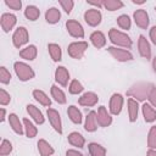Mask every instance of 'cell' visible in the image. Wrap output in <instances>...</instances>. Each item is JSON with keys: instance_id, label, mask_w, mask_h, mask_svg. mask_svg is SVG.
I'll return each instance as SVG.
<instances>
[{"instance_id": "obj_1", "label": "cell", "mask_w": 156, "mask_h": 156, "mask_svg": "<svg viewBox=\"0 0 156 156\" xmlns=\"http://www.w3.org/2000/svg\"><path fill=\"white\" fill-rule=\"evenodd\" d=\"M108 40L113 46L127 49V50L130 49L133 45V40L130 39V37L126 32H122L117 28H111L108 30Z\"/></svg>"}, {"instance_id": "obj_2", "label": "cell", "mask_w": 156, "mask_h": 156, "mask_svg": "<svg viewBox=\"0 0 156 156\" xmlns=\"http://www.w3.org/2000/svg\"><path fill=\"white\" fill-rule=\"evenodd\" d=\"M151 87H152V84H150L147 82H138L129 88V90L127 91V96L136 100L138 102L145 101L147 99V95H149Z\"/></svg>"}, {"instance_id": "obj_3", "label": "cell", "mask_w": 156, "mask_h": 156, "mask_svg": "<svg viewBox=\"0 0 156 156\" xmlns=\"http://www.w3.org/2000/svg\"><path fill=\"white\" fill-rule=\"evenodd\" d=\"M13 69H15V73H16L17 78L21 82H28V80H30L35 77L34 69L28 63H26L23 61H16L13 63Z\"/></svg>"}, {"instance_id": "obj_4", "label": "cell", "mask_w": 156, "mask_h": 156, "mask_svg": "<svg viewBox=\"0 0 156 156\" xmlns=\"http://www.w3.org/2000/svg\"><path fill=\"white\" fill-rule=\"evenodd\" d=\"M88 48H89V44L87 41H84V40L72 41L71 44H68L67 54H68L69 57H72L74 60H80L85 55Z\"/></svg>"}, {"instance_id": "obj_5", "label": "cell", "mask_w": 156, "mask_h": 156, "mask_svg": "<svg viewBox=\"0 0 156 156\" xmlns=\"http://www.w3.org/2000/svg\"><path fill=\"white\" fill-rule=\"evenodd\" d=\"M29 40V33L27 30L26 27L20 26L15 29L13 34H12V44L16 49H21L22 46H24Z\"/></svg>"}, {"instance_id": "obj_6", "label": "cell", "mask_w": 156, "mask_h": 156, "mask_svg": "<svg viewBox=\"0 0 156 156\" xmlns=\"http://www.w3.org/2000/svg\"><path fill=\"white\" fill-rule=\"evenodd\" d=\"M107 51L118 62H128V61L133 60V54L127 49H122V48L111 45V46H107Z\"/></svg>"}, {"instance_id": "obj_7", "label": "cell", "mask_w": 156, "mask_h": 156, "mask_svg": "<svg viewBox=\"0 0 156 156\" xmlns=\"http://www.w3.org/2000/svg\"><path fill=\"white\" fill-rule=\"evenodd\" d=\"M46 118H48L50 126L52 127V129L56 133L62 134V132H63V129H62V121H61V116H60L58 111L52 108V107H48V110H46Z\"/></svg>"}, {"instance_id": "obj_8", "label": "cell", "mask_w": 156, "mask_h": 156, "mask_svg": "<svg viewBox=\"0 0 156 156\" xmlns=\"http://www.w3.org/2000/svg\"><path fill=\"white\" fill-rule=\"evenodd\" d=\"M124 105V98L122 94L119 93H113L110 98V102H108V111L112 116H118L123 108Z\"/></svg>"}, {"instance_id": "obj_9", "label": "cell", "mask_w": 156, "mask_h": 156, "mask_svg": "<svg viewBox=\"0 0 156 156\" xmlns=\"http://www.w3.org/2000/svg\"><path fill=\"white\" fill-rule=\"evenodd\" d=\"M66 29H67L68 34L76 39H83L85 35L83 26L76 20H67L66 21Z\"/></svg>"}, {"instance_id": "obj_10", "label": "cell", "mask_w": 156, "mask_h": 156, "mask_svg": "<svg viewBox=\"0 0 156 156\" xmlns=\"http://www.w3.org/2000/svg\"><path fill=\"white\" fill-rule=\"evenodd\" d=\"M84 21L90 27H98L102 21V13L99 9H89L84 12Z\"/></svg>"}, {"instance_id": "obj_11", "label": "cell", "mask_w": 156, "mask_h": 156, "mask_svg": "<svg viewBox=\"0 0 156 156\" xmlns=\"http://www.w3.org/2000/svg\"><path fill=\"white\" fill-rule=\"evenodd\" d=\"M16 23H17V17H16L15 13L5 12L0 17V26H1V29L5 33H10L15 28Z\"/></svg>"}, {"instance_id": "obj_12", "label": "cell", "mask_w": 156, "mask_h": 156, "mask_svg": "<svg viewBox=\"0 0 156 156\" xmlns=\"http://www.w3.org/2000/svg\"><path fill=\"white\" fill-rule=\"evenodd\" d=\"M96 118H98V124L101 128H107L112 124V115L105 106H100L98 108Z\"/></svg>"}, {"instance_id": "obj_13", "label": "cell", "mask_w": 156, "mask_h": 156, "mask_svg": "<svg viewBox=\"0 0 156 156\" xmlns=\"http://www.w3.org/2000/svg\"><path fill=\"white\" fill-rule=\"evenodd\" d=\"M133 20L135 22V24L141 28V29H147L149 28V23H150V18H149V13L146 12V10L144 9H139L136 11H134L133 13Z\"/></svg>"}, {"instance_id": "obj_14", "label": "cell", "mask_w": 156, "mask_h": 156, "mask_svg": "<svg viewBox=\"0 0 156 156\" xmlns=\"http://www.w3.org/2000/svg\"><path fill=\"white\" fill-rule=\"evenodd\" d=\"M54 77H55V82H56L60 87H67V85H68V82H69V79H71V74H69L68 69H67L65 66H58V67L55 69Z\"/></svg>"}, {"instance_id": "obj_15", "label": "cell", "mask_w": 156, "mask_h": 156, "mask_svg": "<svg viewBox=\"0 0 156 156\" xmlns=\"http://www.w3.org/2000/svg\"><path fill=\"white\" fill-rule=\"evenodd\" d=\"M138 51L143 58L151 60V45L143 34H140L138 38Z\"/></svg>"}, {"instance_id": "obj_16", "label": "cell", "mask_w": 156, "mask_h": 156, "mask_svg": "<svg viewBox=\"0 0 156 156\" xmlns=\"http://www.w3.org/2000/svg\"><path fill=\"white\" fill-rule=\"evenodd\" d=\"M26 111L28 113V116L30 117V119L35 123V124H44L45 123V117L43 115V112L39 110V107H37L33 104H28L26 106Z\"/></svg>"}, {"instance_id": "obj_17", "label": "cell", "mask_w": 156, "mask_h": 156, "mask_svg": "<svg viewBox=\"0 0 156 156\" xmlns=\"http://www.w3.org/2000/svg\"><path fill=\"white\" fill-rule=\"evenodd\" d=\"M99 102V96L94 91H87V93H83L79 99H78V104L80 106H84V107H93L95 106L96 104Z\"/></svg>"}, {"instance_id": "obj_18", "label": "cell", "mask_w": 156, "mask_h": 156, "mask_svg": "<svg viewBox=\"0 0 156 156\" xmlns=\"http://www.w3.org/2000/svg\"><path fill=\"white\" fill-rule=\"evenodd\" d=\"M99 124H98V118H96V111L91 110L87 113L85 118H84V129L88 133H94L96 132Z\"/></svg>"}, {"instance_id": "obj_19", "label": "cell", "mask_w": 156, "mask_h": 156, "mask_svg": "<svg viewBox=\"0 0 156 156\" xmlns=\"http://www.w3.org/2000/svg\"><path fill=\"white\" fill-rule=\"evenodd\" d=\"M7 121L11 127V129L17 134V135H23L24 134V126H23V121L20 119V117L16 113H10L7 116Z\"/></svg>"}, {"instance_id": "obj_20", "label": "cell", "mask_w": 156, "mask_h": 156, "mask_svg": "<svg viewBox=\"0 0 156 156\" xmlns=\"http://www.w3.org/2000/svg\"><path fill=\"white\" fill-rule=\"evenodd\" d=\"M127 110H128V119L129 122L134 123L136 122L138 119V116H139V110H140V106H139V102L132 98H128L127 100Z\"/></svg>"}, {"instance_id": "obj_21", "label": "cell", "mask_w": 156, "mask_h": 156, "mask_svg": "<svg viewBox=\"0 0 156 156\" xmlns=\"http://www.w3.org/2000/svg\"><path fill=\"white\" fill-rule=\"evenodd\" d=\"M141 115L146 123H154L156 121V108L152 107L149 102H143L141 105Z\"/></svg>"}, {"instance_id": "obj_22", "label": "cell", "mask_w": 156, "mask_h": 156, "mask_svg": "<svg viewBox=\"0 0 156 156\" xmlns=\"http://www.w3.org/2000/svg\"><path fill=\"white\" fill-rule=\"evenodd\" d=\"M89 39H90L91 45H93L94 48H96V49H102V48L106 45V41H107L106 35H105L101 30H94V32L90 34Z\"/></svg>"}, {"instance_id": "obj_23", "label": "cell", "mask_w": 156, "mask_h": 156, "mask_svg": "<svg viewBox=\"0 0 156 156\" xmlns=\"http://www.w3.org/2000/svg\"><path fill=\"white\" fill-rule=\"evenodd\" d=\"M37 55H38V49L35 45L33 44H29L27 46H24L23 49L20 50V57L26 60V61H33L37 58Z\"/></svg>"}, {"instance_id": "obj_24", "label": "cell", "mask_w": 156, "mask_h": 156, "mask_svg": "<svg viewBox=\"0 0 156 156\" xmlns=\"http://www.w3.org/2000/svg\"><path fill=\"white\" fill-rule=\"evenodd\" d=\"M50 95L51 98L58 104V105H65L67 102V98H66V94L65 91L57 85V84H52L51 88H50Z\"/></svg>"}, {"instance_id": "obj_25", "label": "cell", "mask_w": 156, "mask_h": 156, "mask_svg": "<svg viewBox=\"0 0 156 156\" xmlns=\"http://www.w3.org/2000/svg\"><path fill=\"white\" fill-rule=\"evenodd\" d=\"M32 95L34 98V100L37 102H39V105L44 106V107H50L51 106V99L49 98V95L40 89H34L32 91Z\"/></svg>"}, {"instance_id": "obj_26", "label": "cell", "mask_w": 156, "mask_h": 156, "mask_svg": "<svg viewBox=\"0 0 156 156\" xmlns=\"http://www.w3.org/2000/svg\"><path fill=\"white\" fill-rule=\"evenodd\" d=\"M67 141H68V144H71L72 146H74L77 149H83L85 145V138L78 132H71L67 135Z\"/></svg>"}, {"instance_id": "obj_27", "label": "cell", "mask_w": 156, "mask_h": 156, "mask_svg": "<svg viewBox=\"0 0 156 156\" xmlns=\"http://www.w3.org/2000/svg\"><path fill=\"white\" fill-rule=\"evenodd\" d=\"M67 116L71 119V122L74 124H82L83 123V115L76 105H69L67 107Z\"/></svg>"}, {"instance_id": "obj_28", "label": "cell", "mask_w": 156, "mask_h": 156, "mask_svg": "<svg viewBox=\"0 0 156 156\" xmlns=\"http://www.w3.org/2000/svg\"><path fill=\"white\" fill-rule=\"evenodd\" d=\"M37 147H38L39 156H52L55 152V149L45 139H39L37 143Z\"/></svg>"}, {"instance_id": "obj_29", "label": "cell", "mask_w": 156, "mask_h": 156, "mask_svg": "<svg viewBox=\"0 0 156 156\" xmlns=\"http://www.w3.org/2000/svg\"><path fill=\"white\" fill-rule=\"evenodd\" d=\"M23 126H24V134L28 139H33L38 135V128L35 126V123L32 119L28 118H23Z\"/></svg>"}, {"instance_id": "obj_30", "label": "cell", "mask_w": 156, "mask_h": 156, "mask_svg": "<svg viewBox=\"0 0 156 156\" xmlns=\"http://www.w3.org/2000/svg\"><path fill=\"white\" fill-rule=\"evenodd\" d=\"M61 20V12L57 7H50L45 12V21L49 24H56Z\"/></svg>"}, {"instance_id": "obj_31", "label": "cell", "mask_w": 156, "mask_h": 156, "mask_svg": "<svg viewBox=\"0 0 156 156\" xmlns=\"http://www.w3.org/2000/svg\"><path fill=\"white\" fill-rule=\"evenodd\" d=\"M48 51L54 62H60L62 60V50L58 44H56V43L48 44Z\"/></svg>"}, {"instance_id": "obj_32", "label": "cell", "mask_w": 156, "mask_h": 156, "mask_svg": "<svg viewBox=\"0 0 156 156\" xmlns=\"http://www.w3.org/2000/svg\"><path fill=\"white\" fill-rule=\"evenodd\" d=\"M88 151H89L90 156H106V154H107L106 149L101 144L94 143V141L88 144Z\"/></svg>"}, {"instance_id": "obj_33", "label": "cell", "mask_w": 156, "mask_h": 156, "mask_svg": "<svg viewBox=\"0 0 156 156\" xmlns=\"http://www.w3.org/2000/svg\"><path fill=\"white\" fill-rule=\"evenodd\" d=\"M39 16H40V10L35 5H28V6H26V9H24V17L27 20L34 22V21H37L39 18Z\"/></svg>"}, {"instance_id": "obj_34", "label": "cell", "mask_w": 156, "mask_h": 156, "mask_svg": "<svg viewBox=\"0 0 156 156\" xmlns=\"http://www.w3.org/2000/svg\"><path fill=\"white\" fill-rule=\"evenodd\" d=\"M116 21H117V26H118L121 29H123V30H129L130 27H132V20H130V17H129L128 15H126V13L119 15Z\"/></svg>"}, {"instance_id": "obj_35", "label": "cell", "mask_w": 156, "mask_h": 156, "mask_svg": "<svg viewBox=\"0 0 156 156\" xmlns=\"http://www.w3.org/2000/svg\"><path fill=\"white\" fill-rule=\"evenodd\" d=\"M84 90V87L83 84L78 80V79H72L68 84V93L72 94V95H79L82 94Z\"/></svg>"}, {"instance_id": "obj_36", "label": "cell", "mask_w": 156, "mask_h": 156, "mask_svg": "<svg viewBox=\"0 0 156 156\" xmlns=\"http://www.w3.org/2000/svg\"><path fill=\"white\" fill-rule=\"evenodd\" d=\"M124 6L123 1L121 0H104V9H106L107 11H117L119 9H122Z\"/></svg>"}, {"instance_id": "obj_37", "label": "cell", "mask_w": 156, "mask_h": 156, "mask_svg": "<svg viewBox=\"0 0 156 156\" xmlns=\"http://www.w3.org/2000/svg\"><path fill=\"white\" fill-rule=\"evenodd\" d=\"M12 150H13L12 143L9 139H2L0 144V156H7L12 152Z\"/></svg>"}, {"instance_id": "obj_38", "label": "cell", "mask_w": 156, "mask_h": 156, "mask_svg": "<svg viewBox=\"0 0 156 156\" xmlns=\"http://www.w3.org/2000/svg\"><path fill=\"white\" fill-rule=\"evenodd\" d=\"M147 147L156 149V126L150 127L147 133Z\"/></svg>"}, {"instance_id": "obj_39", "label": "cell", "mask_w": 156, "mask_h": 156, "mask_svg": "<svg viewBox=\"0 0 156 156\" xmlns=\"http://www.w3.org/2000/svg\"><path fill=\"white\" fill-rule=\"evenodd\" d=\"M11 78H12V77H11L10 71H9L5 66H1V67H0V83L4 84V85H6V84L10 83Z\"/></svg>"}, {"instance_id": "obj_40", "label": "cell", "mask_w": 156, "mask_h": 156, "mask_svg": "<svg viewBox=\"0 0 156 156\" xmlns=\"http://www.w3.org/2000/svg\"><path fill=\"white\" fill-rule=\"evenodd\" d=\"M58 4L66 13H71L73 7H74V1L73 0H58Z\"/></svg>"}, {"instance_id": "obj_41", "label": "cell", "mask_w": 156, "mask_h": 156, "mask_svg": "<svg viewBox=\"0 0 156 156\" xmlns=\"http://www.w3.org/2000/svg\"><path fill=\"white\" fill-rule=\"evenodd\" d=\"M10 102H11V95L4 88H1L0 89V105L1 106H6Z\"/></svg>"}, {"instance_id": "obj_42", "label": "cell", "mask_w": 156, "mask_h": 156, "mask_svg": "<svg viewBox=\"0 0 156 156\" xmlns=\"http://www.w3.org/2000/svg\"><path fill=\"white\" fill-rule=\"evenodd\" d=\"M5 5L13 11H18L22 9V1L21 0H5Z\"/></svg>"}, {"instance_id": "obj_43", "label": "cell", "mask_w": 156, "mask_h": 156, "mask_svg": "<svg viewBox=\"0 0 156 156\" xmlns=\"http://www.w3.org/2000/svg\"><path fill=\"white\" fill-rule=\"evenodd\" d=\"M147 101L149 104L156 108V85H152L150 91H149V95H147Z\"/></svg>"}, {"instance_id": "obj_44", "label": "cell", "mask_w": 156, "mask_h": 156, "mask_svg": "<svg viewBox=\"0 0 156 156\" xmlns=\"http://www.w3.org/2000/svg\"><path fill=\"white\" fill-rule=\"evenodd\" d=\"M149 38H150L151 43L156 46V26H152V27L149 29Z\"/></svg>"}, {"instance_id": "obj_45", "label": "cell", "mask_w": 156, "mask_h": 156, "mask_svg": "<svg viewBox=\"0 0 156 156\" xmlns=\"http://www.w3.org/2000/svg\"><path fill=\"white\" fill-rule=\"evenodd\" d=\"M87 4L90 5V6H94V9L104 7V0H100V1H90V0H87Z\"/></svg>"}, {"instance_id": "obj_46", "label": "cell", "mask_w": 156, "mask_h": 156, "mask_svg": "<svg viewBox=\"0 0 156 156\" xmlns=\"http://www.w3.org/2000/svg\"><path fill=\"white\" fill-rule=\"evenodd\" d=\"M66 156H84L80 151H78L77 149H68L66 151Z\"/></svg>"}, {"instance_id": "obj_47", "label": "cell", "mask_w": 156, "mask_h": 156, "mask_svg": "<svg viewBox=\"0 0 156 156\" xmlns=\"http://www.w3.org/2000/svg\"><path fill=\"white\" fill-rule=\"evenodd\" d=\"M1 116H0V122L2 123V122H5V119H6V110H5V107H1Z\"/></svg>"}, {"instance_id": "obj_48", "label": "cell", "mask_w": 156, "mask_h": 156, "mask_svg": "<svg viewBox=\"0 0 156 156\" xmlns=\"http://www.w3.org/2000/svg\"><path fill=\"white\" fill-rule=\"evenodd\" d=\"M146 156H156V149H147Z\"/></svg>"}, {"instance_id": "obj_49", "label": "cell", "mask_w": 156, "mask_h": 156, "mask_svg": "<svg viewBox=\"0 0 156 156\" xmlns=\"http://www.w3.org/2000/svg\"><path fill=\"white\" fill-rule=\"evenodd\" d=\"M152 68H154V72L156 73V56L152 58Z\"/></svg>"}, {"instance_id": "obj_50", "label": "cell", "mask_w": 156, "mask_h": 156, "mask_svg": "<svg viewBox=\"0 0 156 156\" xmlns=\"http://www.w3.org/2000/svg\"><path fill=\"white\" fill-rule=\"evenodd\" d=\"M132 2L133 4H135V5H143V4H145V1L143 0V1H136V0H132Z\"/></svg>"}, {"instance_id": "obj_51", "label": "cell", "mask_w": 156, "mask_h": 156, "mask_svg": "<svg viewBox=\"0 0 156 156\" xmlns=\"http://www.w3.org/2000/svg\"><path fill=\"white\" fill-rule=\"evenodd\" d=\"M155 11H156V6H155Z\"/></svg>"}]
</instances>
